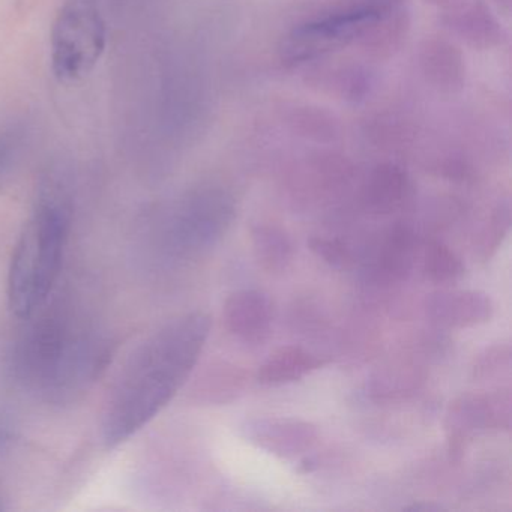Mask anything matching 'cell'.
I'll use <instances>...</instances> for the list:
<instances>
[{"mask_svg": "<svg viewBox=\"0 0 512 512\" xmlns=\"http://www.w3.org/2000/svg\"><path fill=\"white\" fill-rule=\"evenodd\" d=\"M251 245L257 265L271 275L289 269L295 257L292 239L275 224H259L251 229Z\"/></svg>", "mask_w": 512, "mask_h": 512, "instance_id": "cell-12", "label": "cell"}, {"mask_svg": "<svg viewBox=\"0 0 512 512\" xmlns=\"http://www.w3.org/2000/svg\"><path fill=\"white\" fill-rule=\"evenodd\" d=\"M509 227H511V209H509L508 203H503L494 211L487 226L479 235L478 256L484 262L490 260L502 247L503 241L509 233Z\"/></svg>", "mask_w": 512, "mask_h": 512, "instance_id": "cell-16", "label": "cell"}, {"mask_svg": "<svg viewBox=\"0 0 512 512\" xmlns=\"http://www.w3.org/2000/svg\"><path fill=\"white\" fill-rule=\"evenodd\" d=\"M443 506L439 503L434 502H418L412 503V505L404 506L403 511L412 512H439L442 511Z\"/></svg>", "mask_w": 512, "mask_h": 512, "instance_id": "cell-20", "label": "cell"}, {"mask_svg": "<svg viewBox=\"0 0 512 512\" xmlns=\"http://www.w3.org/2000/svg\"><path fill=\"white\" fill-rule=\"evenodd\" d=\"M0 509H2V505H0Z\"/></svg>", "mask_w": 512, "mask_h": 512, "instance_id": "cell-22", "label": "cell"}, {"mask_svg": "<svg viewBox=\"0 0 512 512\" xmlns=\"http://www.w3.org/2000/svg\"><path fill=\"white\" fill-rule=\"evenodd\" d=\"M511 368V346L509 344H496L488 347L478 356L473 365L475 379H493V377L508 374Z\"/></svg>", "mask_w": 512, "mask_h": 512, "instance_id": "cell-17", "label": "cell"}, {"mask_svg": "<svg viewBox=\"0 0 512 512\" xmlns=\"http://www.w3.org/2000/svg\"><path fill=\"white\" fill-rule=\"evenodd\" d=\"M11 439H13V433H11L10 427L5 422H0V451L7 448Z\"/></svg>", "mask_w": 512, "mask_h": 512, "instance_id": "cell-21", "label": "cell"}, {"mask_svg": "<svg viewBox=\"0 0 512 512\" xmlns=\"http://www.w3.org/2000/svg\"><path fill=\"white\" fill-rule=\"evenodd\" d=\"M211 325L208 314L194 311L143 341L107 400L101 422L106 446L127 442L172 401L196 367Z\"/></svg>", "mask_w": 512, "mask_h": 512, "instance_id": "cell-1", "label": "cell"}, {"mask_svg": "<svg viewBox=\"0 0 512 512\" xmlns=\"http://www.w3.org/2000/svg\"><path fill=\"white\" fill-rule=\"evenodd\" d=\"M73 206L67 191L49 182L14 247L8 274V305L25 320L49 302L70 238Z\"/></svg>", "mask_w": 512, "mask_h": 512, "instance_id": "cell-3", "label": "cell"}, {"mask_svg": "<svg viewBox=\"0 0 512 512\" xmlns=\"http://www.w3.org/2000/svg\"><path fill=\"white\" fill-rule=\"evenodd\" d=\"M326 359L298 346H284L260 365L257 380L262 385L280 386L298 382L326 365Z\"/></svg>", "mask_w": 512, "mask_h": 512, "instance_id": "cell-11", "label": "cell"}, {"mask_svg": "<svg viewBox=\"0 0 512 512\" xmlns=\"http://www.w3.org/2000/svg\"><path fill=\"white\" fill-rule=\"evenodd\" d=\"M415 233L407 226L389 230L377 256V274L388 281H401L409 275L416 253Z\"/></svg>", "mask_w": 512, "mask_h": 512, "instance_id": "cell-13", "label": "cell"}, {"mask_svg": "<svg viewBox=\"0 0 512 512\" xmlns=\"http://www.w3.org/2000/svg\"><path fill=\"white\" fill-rule=\"evenodd\" d=\"M233 220V203L217 190L191 194L164 224L161 239L173 256H190L214 245Z\"/></svg>", "mask_w": 512, "mask_h": 512, "instance_id": "cell-6", "label": "cell"}, {"mask_svg": "<svg viewBox=\"0 0 512 512\" xmlns=\"http://www.w3.org/2000/svg\"><path fill=\"white\" fill-rule=\"evenodd\" d=\"M422 269L425 277L437 284L455 283L466 272L458 254L440 241H430L425 245Z\"/></svg>", "mask_w": 512, "mask_h": 512, "instance_id": "cell-15", "label": "cell"}, {"mask_svg": "<svg viewBox=\"0 0 512 512\" xmlns=\"http://www.w3.org/2000/svg\"><path fill=\"white\" fill-rule=\"evenodd\" d=\"M406 193V178L395 167L377 170L368 185L367 202L371 209L380 214L395 211L403 202Z\"/></svg>", "mask_w": 512, "mask_h": 512, "instance_id": "cell-14", "label": "cell"}, {"mask_svg": "<svg viewBox=\"0 0 512 512\" xmlns=\"http://www.w3.org/2000/svg\"><path fill=\"white\" fill-rule=\"evenodd\" d=\"M425 313L434 325L466 329L490 322L494 304L481 290H440L425 299Z\"/></svg>", "mask_w": 512, "mask_h": 512, "instance_id": "cell-9", "label": "cell"}, {"mask_svg": "<svg viewBox=\"0 0 512 512\" xmlns=\"http://www.w3.org/2000/svg\"><path fill=\"white\" fill-rule=\"evenodd\" d=\"M25 322L11 350L10 368L29 391L61 403L88 389L106 368L109 341L65 308L41 307Z\"/></svg>", "mask_w": 512, "mask_h": 512, "instance_id": "cell-2", "label": "cell"}, {"mask_svg": "<svg viewBox=\"0 0 512 512\" xmlns=\"http://www.w3.org/2000/svg\"><path fill=\"white\" fill-rule=\"evenodd\" d=\"M395 7V0H370L367 4L305 23L287 37L283 59L289 64H302L346 46L350 41L373 32L380 20L385 19Z\"/></svg>", "mask_w": 512, "mask_h": 512, "instance_id": "cell-5", "label": "cell"}, {"mask_svg": "<svg viewBox=\"0 0 512 512\" xmlns=\"http://www.w3.org/2000/svg\"><path fill=\"white\" fill-rule=\"evenodd\" d=\"M307 244L311 253L316 254L331 268L344 271V269H349L353 265L352 251L340 239L313 236V238L308 239Z\"/></svg>", "mask_w": 512, "mask_h": 512, "instance_id": "cell-18", "label": "cell"}, {"mask_svg": "<svg viewBox=\"0 0 512 512\" xmlns=\"http://www.w3.org/2000/svg\"><path fill=\"white\" fill-rule=\"evenodd\" d=\"M16 149L17 134L14 131H0V173L10 166Z\"/></svg>", "mask_w": 512, "mask_h": 512, "instance_id": "cell-19", "label": "cell"}, {"mask_svg": "<svg viewBox=\"0 0 512 512\" xmlns=\"http://www.w3.org/2000/svg\"><path fill=\"white\" fill-rule=\"evenodd\" d=\"M239 431L251 445L287 460L311 451L319 440L316 425L296 418H250Z\"/></svg>", "mask_w": 512, "mask_h": 512, "instance_id": "cell-8", "label": "cell"}, {"mask_svg": "<svg viewBox=\"0 0 512 512\" xmlns=\"http://www.w3.org/2000/svg\"><path fill=\"white\" fill-rule=\"evenodd\" d=\"M223 319L227 331L239 340L260 343L271 334L274 305L260 290H238L227 298Z\"/></svg>", "mask_w": 512, "mask_h": 512, "instance_id": "cell-10", "label": "cell"}, {"mask_svg": "<svg viewBox=\"0 0 512 512\" xmlns=\"http://www.w3.org/2000/svg\"><path fill=\"white\" fill-rule=\"evenodd\" d=\"M107 44L98 0H65L52 29V68L59 82H79L92 73Z\"/></svg>", "mask_w": 512, "mask_h": 512, "instance_id": "cell-4", "label": "cell"}, {"mask_svg": "<svg viewBox=\"0 0 512 512\" xmlns=\"http://www.w3.org/2000/svg\"><path fill=\"white\" fill-rule=\"evenodd\" d=\"M511 427V389L491 394H463L446 410L445 428L451 461L463 458L467 445L485 430H509Z\"/></svg>", "mask_w": 512, "mask_h": 512, "instance_id": "cell-7", "label": "cell"}]
</instances>
